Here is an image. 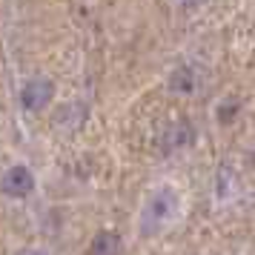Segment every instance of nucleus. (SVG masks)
Here are the masks:
<instances>
[{"label": "nucleus", "mask_w": 255, "mask_h": 255, "mask_svg": "<svg viewBox=\"0 0 255 255\" xmlns=\"http://www.w3.org/2000/svg\"><path fill=\"white\" fill-rule=\"evenodd\" d=\"M52 98H55V86H52V81L35 78V81H29L23 86V92H20V104H23L29 112H37V109H43Z\"/></svg>", "instance_id": "7ed1b4c3"}, {"label": "nucleus", "mask_w": 255, "mask_h": 255, "mask_svg": "<svg viewBox=\"0 0 255 255\" xmlns=\"http://www.w3.org/2000/svg\"><path fill=\"white\" fill-rule=\"evenodd\" d=\"M0 189L6 192L9 198H26L32 195V189H35V178L29 172V166H12L9 172L3 175V181H0Z\"/></svg>", "instance_id": "f03ea898"}, {"label": "nucleus", "mask_w": 255, "mask_h": 255, "mask_svg": "<svg viewBox=\"0 0 255 255\" xmlns=\"http://www.w3.org/2000/svg\"><path fill=\"white\" fill-rule=\"evenodd\" d=\"M121 250V241H118V235L115 232H98L92 238V244H89V253H95V255H112V253H118Z\"/></svg>", "instance_id": "20e7f679"}, {"label": "nucleus", "mask_w": 255, "mask_h": 255, "mask_svg": "<svg viewBox=\"0 0 255 255\" xmlns=\"http://www.w3.org/2000/svg\"><path fill=\"white\" fill-rule=\"evenodd\" d=\"M169 86H172V92H192V86H195V75H192L189 69H178L172 75Z\"/></svg>", "instance_id": "39448f33"}, {"label": "nucleus", "mask_w": 255, "mask_h": 255, "mask_svg": "<svg viewBox=\"0 0 255 255\" xmlns=\"http://www.w3.org/2000/svg\"><path fill=\"white\" fill-rule=\"evenodd\" d=\"M175 209H178V195H175V189L161 186V189L149 198L146 209H143V235H152L163 221L172 218Z\"/></svg>", "instance_id": "f257e3e1"}, {"label": "nucleus", "mask_w": 255, "mask_h": 255, "mask_svg": "<svg viewBox=\"0 0 255 255\" xmlns=\"http://www.w3.org/2000/svg\"><path fill=\"white\" fill-rule=\"evenodd\" d=\"M238 112H241V104H238L235 98H230V101H224V104L218 106V121L221 124H230V121H235Z\"/></svg>", "instance_id": "423d86ee"}]
</instances>
